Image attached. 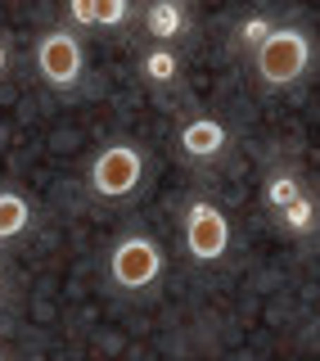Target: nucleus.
Segmentation results:
<instances>
[{
    "instance_id": "obj_1",
    "label": "nucleus",
    "mask_w": 320,
    "mask_h": 361,
    "mask_svg": "<svg viewBox=\"0 0 320 361\" xmlns=\"http://www.w3.org/2000/svg\"><path fill=\"white\" fill-rule=\"evenodd\" d=\"M257 82L271 90H284L293 82H302L312 68V37L302 27H271V37L253 50Z\"/></svg>"
},
{
    "instance_id": "obj_2",
    "label": "nucleus",
    "mask_w": 320,
    "mask_h": 361,
    "mask_svg": "<svg viewBox=\"0 0 320 361\" xmlns=\"http://www.w3.org/2000/svg\"><path fill=\"white\" fill-rule=\"evenodd\" d=\"M144 180V149L140 145H127V140H113L104 145L95 158H90V172H86V185L95 199H131Z\"/></svg>"
},
{
    "instance_id": "obj_3",
    "label": "nucleus",
    "mask_w": 320,
    "mask_h": 361,
    "mask_svg": "<svg viewBox=\"0 0 320 361\" xmlns=\"http://www.w3.org/2000/svg\"><path fill=\"white\" fill-rule=\"evenodd\" d=\"M163 267H167V257H163V248H158V240H149V235H122V240L109 248V285H118L127 293H140V289L158 285Z\"/></svg>"
},
{
    "instance_id": "obj_4",
    "label": "nucleus",
    "mask_w": 320,
    "mask_h": 361,
    "mask_svg": "<svg viewBox=\"0 0 320 361\" xmlns=\"http://www.w3.org/2000/svg\"><path fill=\"white\" fill-rule=\"evenodd\" d=\"M185 253L194 262H221L230 253V217L216 208L212 199H190L185 203Z\"/></svg>"
},
{
    "instance_id": "obj_5",
    "label": "nucleus",
    "mask_w": 320,
    "mask_h": 361,
    "mask_svg": "<svg viewBox=\"0 0 320 361\" xmlns=\"http://www.w3.org/2000/svg\"><path fill=\"white\" fill-rule=\"evenodd\" d=\"M37 73H41L45 86L73 90L77 82H82V73H86L82 41H77L68 27H50V32L37 41Z\"/></svg>"
},
{
    "instance_id": "obj_6",
    "label": "nucleus",
    "mask_w": 320,
    "mask_h": 361,
    "mask_svg": "<svg viewBox=\"0 0 320 361\" xmlns=\"http://www.w3.org/2000/svg\"><path fill=\"white\" fill-rule=\"evenodd\" d=\"M176 145H180V154H185L190 163H212V158L230 145V131H226L216 118H190L185 127H180Z\"/></svg>"
},
{
    "instance_id": "obj_7",
    "label": "nucleus",
    "mask_w": 320,
    "mask_h": 361,
    "mask_svg": "<svg viewBox=\"0 0 320 361\" xmlns=\"http://www.w3.org/2000/svg\"><path fill=\"white\" fill-rule=\"evenodd\" d=\"M185 27H190L185 0H149V9H144V32H149L158 45H171L176 37H185Z\"/></svg>"
},
{
    "instance_id": "obj_8",
    "label": "nucleus",
    "mask_w": 320,
    "mask_h": 361,
    "mask_svg": "<svg viewBox=\"0 0 320 361\" xmlns=\"http://www.w3.org/2000/svg\"><path fill=\"white\" fill-rule=\"evenodd\" d=\"M131 18V0H68V23L77 27H122Z\"/></svg>"
},
{
    "instance_id": "obj_9",
    "label": "nucleus",
    "mask_w": 320,
    "mask_h": 361,
    "mask_svg": "<svg viewBox=\"0 0 320 361\" xmlns=\"http://www.w3.org/2000/svg\"><path fill=\"white\" fill-rule=\"evenodd\" d=\"M27 226H32V203L18 190H0V244L18 240Z\"/></svg>"
},
{
    "instance_id": "obj_10",
    "label": "nucleus",
    "mask_w": 320,
    "mask_h": 361,
    "mask_svg": "<svg viewBox=\"0 0 320 361\" xmlns=\"http://www.w3.org/2000/svg\"><path fill=\"white\" fill-rule=\"evenodd\" d=\"M140 73H144V82L167 86V82H176V73H180V54L171 50V45H154V50H144Z\"/></svg>"
},
{
    "instance_id": "obj_11",
    "label": "nucleus",
    "mask_w": 320,
    "mask_h": 361,
    "mask_svg": "<svg viewBox=\"0 0 320 361\" xmlns=\"http://www.w3.org/2000/svg\"><path fill=\"white\" fill-rule=\"evenodd\" d=\"M298 195H307L302 180L293 176V172H284V167H280V172H271V176H266V190H261V199H266V208L276 212V217H280V212L289 208Z\"/></svg>"
},
{
    "instance_id": "obj_12",
    "label": "nucleus",
    "mask_w": 320,
    "mask_h": 361,
    "mask_svg": "<svg viewBox=\"0 0 320 361\" xmlns=\"http://www.w3.org/2000/svg\"><path fill=\"white\" fill-rule=\"evenodd\" d=\"M280 221L289 226L293 235H307V231H316V199H312V195H298V199L289 203V208L280 212Z\"/></svg>"
},
{
    "instance_id": "obj_13",
    "label": "nucleus",
    "mask_w": 320,
    "mask_h": 361,
    "mask_svg": "<svg viewBox=\"0 0 320 361\" xmlns=\"http://www.w3.org/2000/svg\"><path fill=\"white\" fill-rule=\"evenodd\" d=\"M271 27H276V23H271V18L253 14V18H244V23H239V41H244L248 50H257V45H261V41L271 37Z\"/></svg>"
},
{
    "instance_id": "obj_14",
    "label": "nucleus",
    "mask_w": 320,
    "mask_h": 361,
    "mask_svg": "<svg viewBox=\"0 0 320 361\" xmlns=\"http://www.w3.org/2000/svg\"><path fill=\"white\" fill-rule=\"evenodd\" d=\"M9 73V50H5V41H0V77Z\"/></svg>"
},
{
    "instance_id": "obj_15",
    "label": "nucleus",
    "mask_w": 320,
    "mask_h": 361,
    "mask_svg": "<svg viewBox=\"0 0 320 361\" xmlns=\"http://www.w3.org/2000/svg\"><path fill=\"white\" fill-rule=\"evenodd\" d=\"M0 298H5V276H0Z\"/></svg>"
},
{
    "instance_id": "obj_16",
    "label": "nucleus",
    "mask_w": 320,
    "mask_h": 361,
    "mask_svg": "<svg viewBox=\"0 0 320 361\" xmlns=\"http://www.w3.org/2000/svg\"><path fill=\"white\" fill-rule=\"evenodd\" d=\"M0 361H5V357H0Z\"/></svg>"
}]
</instances>
